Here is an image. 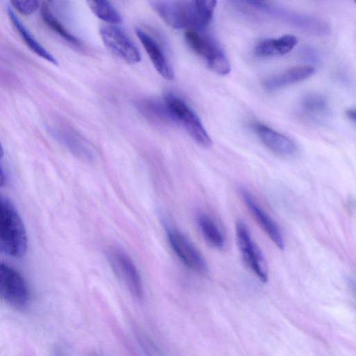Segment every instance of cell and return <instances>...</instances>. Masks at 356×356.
Instances as JSON below:
<instances>
[{
	"mask_svg": "<svg viewBox=\"0 0 356 356\" xmlns=\"http://www.w3.org/2000/svg\"><path fill=\"white\" fill-rule=\"evenodd\" d=\"M27 248L24 223L15 207L0 195V251L10 257L23 256Z\"/></svg>",
	"mask_w": 356,
	"mask_h": 356,
	"instance_id": "6da1fadb",
	"label": "cell"
},
{
	"mask_svg": "<svg viewBox=\"0 0 356 356\" xmlns=\"http://www.w3.org/2000/svg\"><path fill=\"white\" fill-rule=\"evenodd\" d=\"M151 5L159 17L173 29L196 30L206 26L191 1L153 0Z\"/></svg>",
	"mask_w": 356,
	"mask_h": 356,
	"instance_id": "7a4b0ae2",
	"label": "cell"
},
{
	"mask_svg": "<svg viewBox=\"0 0 356 356\" xmlns=\"http://www.w3.org/2000/svg\"><path fill=\"white\" fill-rule=\"evenodd\" d=\"M164 102L175 122H179L200 146L209 148L212 140L198 116L180 97L172 92L165 95Z\"/></svg>",
	"mask_w": 356,
	"mask_h": 356,
	"instance_id": "3957f363",
	"label": "cell"
},
{
	"mask_svg": "<svg viewBox=\"0 0 356 356\" xmlns=\"http://www.w3.org/2000/svg\"><path fill=\"white\" fill-rule=\"evenodd\" d=\"M185 39L191 49L205 60L211 70L220 75L229 73V60L214 41L196 30L186 31Z\"/></svg>",
	"mask_w": 356,
	"mask_h": 356,
	"instance_id": "277c9868",
	"label": "cell"
},
{
	"mask_svg": "<svg viewBox=\"0 0 356 356\" xmlns=\"http://www.w3.org/2000/svg\"><path fill=\"white\" fill-rule=\"evenodd\" d=\"M0 298L17 309H23L30 300L26 281L15 269L0 261Z\"/></svg>",
	"mask_w": 356,
	"mask_h": 356,
	"instance_id": "5b68a950",
	"label": "cell"
},
{
	"mask_svg": "<svg viewBox=\"0 0 356 356\" xmlns=\"http://www.w3.org/2000/svg\"><path fill=\"white\" fill-rule=\"evenodd\" d=\"M108 258L115 274L129 293L138 300L143 298L144 292L141 277L130 257L119 249L113 248L108 250Z\"/></svg>",
	"mask_w": 356,
	"mask_h": 356,
	"instance_id": "8992f818",
	"label": "cell"
},
{
	"mask_svg": "<svg viewBox=\"0 0 356 356\" xmlns=\"http://www.w3.org/2000/svg\"><path fill=\"white\" fill-rule=\"evenodd\" d=\"M236 236L243 259L252 273L262 282L268 280V274L261 252L252 238L248 227L241 220L236 223Z\"/></svg>",
	"mask_w": 356,
	"mask_h": 356,
	"instance_id": "52a82bcc",
	"label": "cell"
},
{
	"mask_svg": "<svg viewBox=\"0 0 356 356\" xmlns=\"http://www.w3.org/2000/svg\"><path fill=\"white\" fill-rule=\"evenodd\" d=\"M168 237L174 252L187 268L198 273L207 271L204 257L186 236L177 229H170Z\"/></svg>",
	"mask_w": 356,
	"mask_h": 356,
	"instance_id": "ba28073f",
	"label": "cell"
},
{
	"mask_svg": "<svg viewBox=\"0 0 356 356\" xmlns=\"http://www.w3.org/2000/svg\"><path fill=\"white\" fill-rule=\"evenodd\" d=\"M102 40L108 50L129 63H137L140 54L124 33L114 26H104L99 30Z\"/></svg>",
	"mask_w": 356,
	"mask_h": 356,
	"instance_id": "9c48e42d",
	"label": "cell"
},
{
	"mask_svg": "<svg viewBox=\"0 0 356 356\" xmlns=\"http://www.w3.org/2000/svg\"><path fill=\"white\" fill-rule=\"evenodd\" d=\"M241 195L248 210L261 228L278 248L280 250L284 249V238L275 221L255 202V200L248 191L243 189L241 191Z\"/></svg>",
	"mask_w": 356,
	"mask_h": 356,
	"instance_id": "30bf717a",
	"label": "cell"
},
{
	"mask_svg": "<svg viewBox=\"0 0 356 356\" xmlns=\"http://www.w3.org/2000/svg\"><path fill=\"white\" fill-rule=\"evenodd\" d=\"M252 128L262 143L272 152L282 156H291L296 152V144L286 136L259 122L253 123Z\"/></svg>",
	"mask_w": 356,
	"mask_h": 356,
	"instance_id": "8fae6325",
	"label": "cell"
},
{
	"mask_svg": "<svg viewBox=\"0 0 356 356\" xmlns=\"http://www.w3.org/2000/svg\"><path fill=\"white\" fill-rule=\"evenodd\" d=\"M315 72L311 65H302L290 68L263 80L262 86L268 92L275 91L310 77Z\"/></svg>",
	"mask_w": 356,
	"mask_h": 356,
	"instance_id": "7c38bea8",
	"label": "cell"
},
{
	"mask_svg": "<svg viewBox=\"0 0 356 356\" xmlns=\"http://www.w3.org/2000/svg\"><path fill=\"white\" fill-rule=\"evenodd\" d=\"M136 34L157 72L167 80L173 79V71L158 43L141 29L137 28Z\"/></svg>",
	"mask_w": 356,
	"mask_h": 356,
	"instance_id": "4fadbf2b",
	"label": "cell"
},
{
	"mask_svg": "<svg viewBox=\"0 0 356 356\" xmlns=\"http://www.w3.org/2000/svg\"><path fill=\"white\" fill-rule=\"evenodd\" d=\"M296 38L285 35L277 38H268L259 41L254 47L258 56L268 57L284 55L290 52L297 44Z\"/></svg>",
	"mask_w": 356,
	"mask_h": 356,
	"instance_id": "5bb4252c",
	"label": "cell"
},
{
	"mask_svg": "<svg viewBox=\"0 0 356 356\" xmlns=\"http://www.w3.org/2000/svg\"><path fill=\"white\" fill-rule=\"evenodd\" d=\"M8 12L13 25L26 45L37 56L54 65H57L58 62L54 56L37 41L15 14L9 8L8 9Z\"/></svg>",
	"mask_w": 356,
	"mask_h": 356,
	"instance_id": "9a60e30c",
	"label": "cell"
},
{
	"mask_svg": "<svg viewBox=\"0 0 356 356\" xmlns=\"http://www.w3.org/2000/svg\"><path fill=\"white\" fill-rule=\"evenodd\" d=\"M137 106L141 113L150 120L159 123L175 122L164 100L143 99L138 102Z\"/></svg>",
	"mask_w": 356,
	"mask_h": 356,
	"instance_id": "2e32d148",
	"label": "cell"
},
{
	"mask_svg": "<svg viewBox=\"0 0 356 356\" xmlns=\"http://www.w3.org/2000/svg\"><path fill=\"white\" fill-rule=\"evenodd\" d=\"M197 224L201 234L207 243L216 249H221L225 238L216 222L209 216L201 213L197 218Z\"/></svg>",
	"mask_w": 356,
	"mask_h": 356,
	"instance_id": "e0dca14e",
	"label": "cell"
},
{
	"mask_svg": "<svg viewBox=\"0 0 356 356\" xmlns=\"http://www.w3.org/2000/svg\"><path fill=\"white\" fill-rule=\"evenodd\" d=\"M91 11L99 19L111 24L122 21L120 14L108 0H86Z\"/></svg>",
	"mask_w": 356,
	"mask_h": 356,
	"instance_id": "ac0fdd59",
	"label": "cell"
},
{
	"mask_svg": "<svg viewBox=\"0 0 356 356\" xmlns=\"http://www.w3.org/2000/svg\"><path fill=\"white\" fill-rule=\"evenodd\" d=\"M40 13L44 24L54 33L74 45H80V41L63 26L46 4L41 6Z\"/></svg>",
	"mask_w": 356,
	"mask_h": 356,
	"instance_id": "d6986e66",
	"label": "cell"
},
{
	"mask_svg": "<svg viewBox=\"0 0 356 356\" xmlns=\"http://www.w3.org/2000/svg\"><path fill=\"white\" fill-rule=\"evenodd\" d=\"M327 99L317 93H308L301 99L302 111L309 115L317 116L324 114L328 108Z\"/></svg>",
	"mask_w": 356,
	"mask_h": 356,
	"instance_id": "ffe728a7",
	"label": "cell"
},
{
	"mask_svg": "<svg viewBox=\"0 0 356 356\" xmlns=\"http://www.w3.org/2000/svg\"><path fill=\"white\" fill-rule=\"evenodd\" d=\"M65 143L75 153L78 154L85 159H91L92 158V152L90 151V147L86 144V141L83 140L74 133H65L63 136Z\"/></svg>",
	"mask_w": 356,
	"mask_h": 356,
	"instance_id": "44dd1931",
	"label": "cell"
},
{
	"mask_svg": "<svg viewBox=\"0 0 356 356\" xmlns=\"http://www.w3.org/2000/svg\"><path fill=\"white\" fill-rule=\"evenodd\" d=\"M217 0H192L191 2L205 26L210 22Z\"/></svg>",
	"mask_w": 356,
	"mask_h": 356,
	"instance_id": "7402d4cb",
	"label": "cell"
},
{
	"mask_svg": "<svg viewBox=\"0 0 356 356\" xmlns=\"http://www.w3.org/2000/svg\"><path fill=\"white\" fill-rule=\"evenodd\" d=\"M13 6L19 13L30 15L39 7V0H10Z\"/></svg>",
	"mask_w": 356,
	"mask_h": 356,
	"instance_id": "603a6c76",
	"label": "cell"
},
{
	"mask_svg": "<svg viewBox=\"0 0 356 356\" xmlns=\"http://www.w3.org/2000/svg\"><path fill=\"white\" fill-rule=\"evenodd\" d=\"M347 117L352 121H355V110L354 108H350L346 111Z\"/></svg>",
	"mask_w": 356,
	"mask_h": 356,
	"instance_id": "cb8c5ba5",
	"label": "cell"
},
{
	"mask_svg": "<svg viewBox=\"0 0 356 356\" xmlns=\"http://www.w3.org/2000/svg\"><path fill=\"white\" fill-rule=\"evenodd\" d=\"M5 181H6L5 175H4V173H3V171L1 168V167L0 166V187L3 186L4 185Z\"/></svg>",
	"mask_w": 356,
	"mask_h": 356,
	"instance_id": "d4e9b609",
	"label": "cell"
},
{
	"mask_svg": "<svg viewBox=\"0 0 356 356\" xmlns=\"http://www.w3.org/2000/svg\"><path fill=\"white\" fill-rule=\"evenodd\" d=\"M3 155V147L2 145H1L0 143V158Z\"/></svg>",
	"mask_w": 356,
	"mask_h": 356,
	"instance_id": "484cf974",
	"label": "cell"
},
{
	"mask_svg": "<svg viewBox=\"0 0 356 356\" xmlns=\"http://www.w3.org/2000/svg\"><path fill=\"white\" fill-rule=\"evenodd\" d=\"M49 1H51V0H49Z\"/></svg>",
	"mask_w": 356,
	"mask_h": 356,
	"instance_id": "4316f807",
	"label": "cell"
}]
</instances>
